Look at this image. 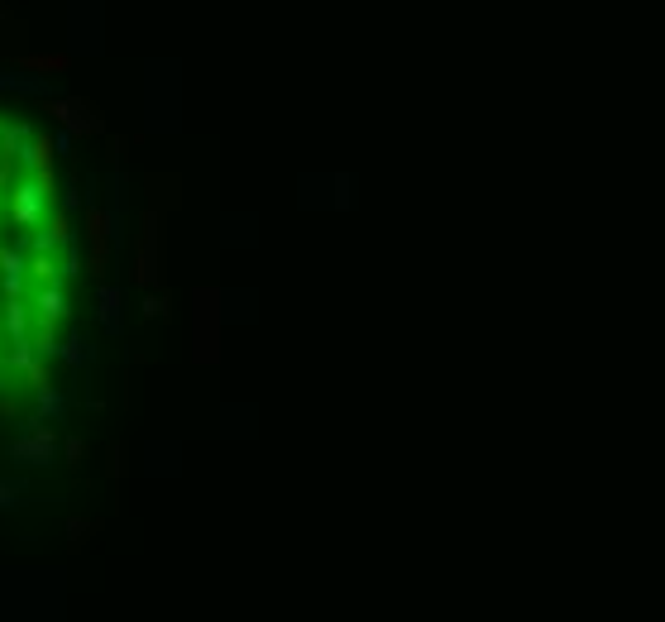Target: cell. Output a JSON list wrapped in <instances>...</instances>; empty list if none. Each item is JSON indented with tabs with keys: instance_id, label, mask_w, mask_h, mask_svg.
<instances>
[{
	"instance_id": "3",
	"label": "cell",
	"mask_w": 665,
	"mask_h": 622,
	"mask_svg": "<svg viewBox=\"0 0 665 622\" xmlns=\"http://www.w3.org/2000/svg\"><path fill=\"white\" fill-rule=\"evenodd\" d=\"M48 110L58 115L62 125L68 129H77V134H91V129H101V120H96V115L81 106V100H48Z\"/></svg>"
},
{
	"instance_id": "5",
	"label": "cell",
	"mask_w": 665,
	"mask_h": 622,
	"mask_svg": "<svg viewBox=\"0 0 665 622\" xmlns=\"http://www.w3.org/2000/svg\"><path fill=\"white\" fill-rule=\"evenodd\" d=\"M101 321L110 330L120 326V292H115V288H101Z\"/></svg>"
},
{
	"instance_id": "2",
	"label": "cell",
	"mask_w": 665,
	"mask_h": 622,
	"mask_svg": "<svg viewBox=\"0 0 665 622\" xmlns=\"http://www.w3.org/2000/svg\"><path fill=\"white\" fill-rule=\"evenodd\" d=\"M39 211H43V187L39 182H24V187H14V201H10V215H14V225H34L39 221Z\"/></svg>"
},
{
	"instance_id": "1",
	"label": "cell",
	"mask_w": 665,
	"mask_h": 622,
	"mask_svg": "<svg viewBox=\"0 0 665 622\" xmlns=\"http://www.w3.org/2000/svg\"><path fill=\"white\" fill-rule=\"evenodd\" d=\"M53 445H58V435L48 431V426H39L34 435H24V441H14V450H10V455L20 460V464H48V460H53Z\"/></svg>"
},
{
	"instance_id": "4",
	"label": "cell",
	"mask_w": 665,
	"mask_h": 622,
	"mask_svg": "<svg viewBox=\"0 0 665 622\" xmlns=\"http://www.w3.org/2000/svg\"><path fill=\"white\" fill-rule=\"evenodd\" d=\"M20 67L24 72H68V58L62 53H29V58H20Z\"/></svg>"
},
{
	"instance_id": "6",
	"label": "cell",
	"mask_w": 665,
	"mask_h": 622,
	"mask_svg": "<svg viewBox=\"0 0 665 622\" xmlns=\"http://www.w3.org/2000/svg\"><path fill=\"white\" fill-rule=\"evenodd\" d=\"M62 455H68L72 464H81V455H87V445H81V441H68V445H62Z\"/></svg>"
},
{
	"instance_id": "7",
	"label": "cell",
	"mask_w": 665,
	"mask_h": 622,
	"mask_svg": "<svg viewBox=\"0 0 665 622\" xmlns=\"http://www.w3.org/2000/svg\"><path fill=\"white\" fill-rule=\"evenodd\" d=\"M14 493H20V489H14V483H0V508H10V502H14Z\"/></svg>"
}]
</instances>
